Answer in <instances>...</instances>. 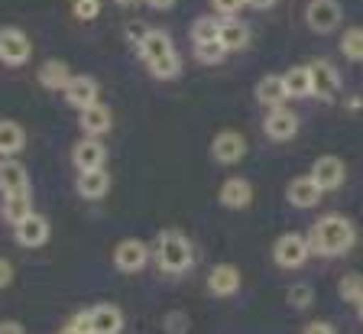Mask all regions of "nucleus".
Returning <instances> with one entry per match:
<instances>
[{"label": "nucleus", "mask_w": 363, "mask_h": 334, "mask_svg": "<svg viewBox=\"0 0 363 334\" xmlns=\"http://www.w3.org/2000/svg\"><path fill=\"white\" fill-rule=\"evenodd\" d=\"M140 59H143L146 72L159 82H169V78H179L182 75V59L175 52V43L166 30H146V36L140 39L136 46Z\"/></svg>", "instance_id": "2"}, {"label": "nucleus", "mask_w": 363, "mask_h": 334, "mask_svg": "<svg viewBox=\"0 0 363 334\" xmlns=\"http://www.w3.org/2000/svg\"><path fill=\"white\" fill-rule=\"evenodd\" d=\"M340 55L347 62H363V26H350L340 36Z\"/></svg>", "instance_id": "28"}, {"label": "nucleus", "mask_w": 363, "mask_h": 334, "mask_svg": "<svg viewBox=\"0 0 363 334\" xmlns=\"http://www.w3.org/2000/svg\"><path fill=\"white\" fill-rule=\"evenodd\" d=\"M39 84H43L45 91H65L68 82H72V72H68V65L62 59H49L39 65Z\"/></svg>", "instance_id": "23"}, {"label": "nucleus", "mask_w": 363, "mask_h": 334, "mask_svg": "<svg viewBox=\"0 0 363 334\" xmlns=\"http://www.w3.org/2000/svg\"><path fill=\"white\" fill-rule=\"evenodd\" d=\"M75 189H78V195L88 198V201H101V198L111 191V172H107V169H91V172H78Z\"/></svg>", "instance_id": "21"}, {"label": "nucleus", "mask_w": 363, "mask_h": 334, "mask_svg": "<svg viewBox=\"0 0 363 334\" xmlns=\"http://www.w3.org/2000/svg\"><path fill=\"white\" fill-rule=\"evenodd\" d=\"M337 292H340V299H344V302L360 305V299H363V276L360 273H347L344 279H340Z\"/></svg>", "instance_id": "31"}, {"label": "nucleus", "mask_w": 363, "mask_h": 334, "mask_svg": "<svg viewBox=\"0 0 363 334\" xmlns=\"http://www.w3.org/2000/svg\"><path fill=\"white\" fill-rule=\"evenodd\" d=\"M146 263H150V247L140 237H127L113 247V266L121 273H140Z\"/></svg>", "instance_id": "8"}, {"label": "nucleus", "mask_w": 363, "mask_h": 334, "mask_svg": "<svg viewBox=\"0 0 363 334\" xmlns=\"http://www.w3.org/2000/svg\"><path fill=\"white\" fill-rule=\"evenodd\" d=\"M218 201L224 208H230V211H243V208L253 205V185H250L243 175H230L218 189Z\"/></svg>", "instance_id": "13"}, {"label": "nucleus", "mask_w": 363, "mask_h": 334, "mask_svg": "<svg viewBox=\"0 0 363 334\" xmlns=\"http://www.w3.org/2000/svg\"><path fill=\"white\" fill-rule=\"evenodd\" d=\"M282 82H286V94L289 98H311V72L308 65H295V69H289L286 75H282Z\"/></svg>", "instance_id": "26"}, {"label": "nucleus", "mask_w": 363, "mask_h": 334, "mask_svg": "<svg viewBox=\"0 0 363 334\" xmlns=\"http://www.w3.org/2000/svg\"><path fill=\"white\" fill-rule=\"evenodd\" d=\"M302 334H337V331H334L331 321H311V325L305 328Z\"/></svg>", "instance_id": "38"}, {"label": "nucleus", "mask_w": 363, "mask_h": 334, "mask_svg": "<svg viewBox=\"0 0 363 334\" xmlns=\"http://www.w3.org/2000/svg\"><path fill=\"white\" fill-rule=\"evenodd\" d=\"M146 7H152V10H172L179 0H143Z\"/></svg>", "instance_id": "40"}, {"label": "nucleus", "mask_w": 363, "mask_h": 334, "mask_svg": "<svg viewBox=\"0 0 363 334\" xmlns=\"http://www.w3.org/2000/svg\"><path fill=\"white\" fill-rule=\"evenodd\" d=\"M308 72H311V98H334L340 91V75L331 62L315 59L308 65Z\"/></svg>", "instance_id": "15"}, {"label": "nucleus", "mask_w": 363, "mask_h": 334, "mask_svg": "<svg viewBox=\"0 0 363 334\" xmlns=\"http://www.w3.org/2000/svg\"><path fill=\"white\" fill-rule=\"evenodd\" d=\"M357 311H360V318H363V299H360V305H357Z\"/></svg>", "instance_id": "43"}, {"label": "nucleus", "mask_w": 363, "mask_h": 334, "mask_svg": "<svg viewBox=\"0 0 363 334\" xmlns=\"http://www.w3.org/2000/svg\"><path fill=\"white\" fill-rule=\"evenodd\" d=\"M220 46L227 49V52H240V49L250 46V26L243 23L240 16H227V20H220Z\"/></svg>", "instance_id": "22"}, {"label": "nucleus", "mask_w": 363, "mask_h": 334, "mask_svg": "<svg viewBox=\"0 0 363 334\" xmlns=\"http://www.w3.org/2000/svg\"><path fill=\"white\" fill-rule=\"evenodd\" d=\"M23 146H26V130L16 121H0V156L13 160Z\"/></svg>", "instance_id": "25"}, {"label": "nucleus", "mask_w": 363, "mask_h": 334, "mask_svg": "<svg viewBox=\"0 0 363 334\" xmlns=\"http://www.w3.org/2000/svg\"><path fill=\"white\" fill-rule=\"evenodd\" d=\"M72 13L82 23H91V20L101 16V0H72Z\"/></svg>", "instance_id": "33"}, {"label": "nucleus", "mask_w": 363, "mask_h": 334, "mask_svg": "<svg viewBox=\"0 0 363 334\" xmlns=\"http://www.w3.org/2000/svg\"><path fill=\"white\" fill-rule=\"evenodd\" d=\"M111 4H117V7H136V4H143V0H111Z\"/></svg>", "instance_id": "42"}, {"label": "nucleus", "mask_w": 363, "mask_h": 334, "mask_svg": "<svg viewBox=\"0 0 363 334\" xmlns=\"http://www.w3.org/2000/svg\"><path fill=\"white\" fill-rule=\"evenodd\" d=\"M257 101L263 107H286L289 94H286V82H282V75H263L257 82Z\"/></svg>", "instance_id": "24"}, {"label": "nucleus", "mask_w": 363, "mask_h": 334, "mask_svg": "<svg viewBox=\"0 0 363 334\" xmlns=\"http://www.w3.org/2000/svg\"><path fill=\"white\" fill-rule=\"evenodd\" d=\"M191 52L201 65H218V62H224L227 49L220 46V39H211V43H191Z\"/></svg>", "instance_id": "30"}, {"label": "nucleus", "mask_w": 363, "mask_h": 334, "mask_svg": "<svg viewBox=\"0 0 363 334\" xmlns=\"http://www.w3.org/2000/svg\"><path fill=\"white\" fill-rule=\"evenodd\" d=\"M263 133L272 143H289L298 133V114H295L292 107H272L263 121Z\"/></svg>", "instance_id": "9"}, {"label": "nucleus", "mask_w": 363, "mask_h": 334, "mask_svg": "<svg viewBox=\"0 0 363 334\" xmlns=\"http://www.w3.org/2000/svg\"><path fill=\"white\" fill-rule=\"evenodd\" d=\"M240 286H243V276H240V269H237L234 263H218L211 273H208V292L218 296V299L237 296Z\"/></svg>", "instance_id": "12"}, {"label": "nucleus", "mask_w": 363, "mask_h": 334, "mask_svg": "<svg viewBox=\"0 0 363 334\" xmlns=\"http://www.w3.org/2000/svg\"><path fill=\"white\" fill-rule=\"evenodd\" d=\"M13 282V263L7 257H0V289H7Z\"/></svg>", "instance_id": "36"}, {"label": "nucleus", "mask_w": 363, "mask_h": 334, "mask_svg": "<svg viewBox=\"0 0 363 334\" xmlns=\"http://www.w3.org/2000/svg\"><path fill=\"white\" fill-rule=\"evenodd\" d=\"M354 243H357V228L354 221L344 218V214H325L308 230V247L315 257H328V260L347 257L354 250Z\"/></svg>", "instance_id": "1"}, {"label": "nucleus", "mask_w": 363, "mask_h": 334, "mask_svg": "<svg viewBox=\"0 0 363 334\" xmlns=\"http://www.w3.org/2000/svg\"><path fill=\"white\" fill-rule=\"evenodd\" d=\"M311 179H315L318 185H321V191H334L344 185V179H347V166H344V160L340 156H318L315 162H311Z\"/></svg>", "instance_id": "10"}, {"label": "nucleus", "mask_w": 363, "mask_h": 334, "mask_svg": "<svg viewBox=\"0 0 363 334\" xmlns=\"http://www.w3.org/2000/svg\"><path fill=\"white\" fill-rule=\"evenodd\" d=\"M214 13L220 16V20H227V16H237L243 7H247V0H211Z\"/></svg>", "instance_id": "35"}, {"label": "nucleus", "mask_w": 363, "mask_h": 334, "mask_svg": "<svg viewBox=\"0 0 363 334\" xmlns=\"http://www.w3.org/2000/svg\"><path fill=\"white\" fill-rule=\"evenodd\" d=\"M82 130H84V137H94V140H101L104 133H111V127H113V111L107 104H94V107H88V111H82Z\"/></svg>", "instance_id": "20"}, {"label": "nucleus", "mask_w": 363, "mask_h": 334, "mask_svg": "<svg viewBox=\"0 0 363 334\" xmlns=\"http://www.w3.org/2000/svg\"><path fill=\"white\" fill-rule=\"evenodd\" d=\"M286 299H289V305L292 308H311V302H315V289L311 286H289V292H286Z\"/></svg>", "instance_id": "32"}, {"label": "nucleus", "mask_w": 363, "mask_h": 334, "mask_svg": "<svg viewBox=\"0 0 363 334\" xmlns=\"http://www.w3.org/2000/svg\"><path fill=\"white\" fill-rule=\"evenodd\" d=\"M0 214H4V221L7 224H20V221H26L33 214V198L30 195H4V208H0Z\"/></svg>", "instance_id": "27"}, {"label": "nucleus", "mask_w": 363, "mask_h": 334, "mask_svg": "<svg viewBox=\"0 0 363 334\" xmlns=\"http://www.w3.org/2000/svg\"><path fill=\"white\" fill-rule=\"evenodd\" d=\"M49 234H52V228H49V221L43 218V214L33 211L26 221H20L13 228V237L20 247H26V250H36V247H43L45 240H49Z\"/></svg>", "instance_id": "16"}, {"label": "nucleus", "mask_w": 363, "mask_h": 334, "mask_svg": "<svg viewBox=\"0 0 363 334\" xmlns=\"http://www.w3.org/2000/svg\"><path fill=\"white\" fill-rule=\"evenodd\" d=\"M0 334H26V328H23L20 321L7 318V321H0Z\"/></svg>", "instance_id": "39"}, {"label": "nucleus", "mask_w": 363, "mask_h": 334, "mask_svg": "<svg viewBox=\"0 0 363 334\" xmlns=\"http://www.w3.org/2000/svg\"><path fill=\"white\" fill-rule=\"evenodd\" d=\"M156 263L172 276L189 273L191 263H195V250H191V240L182 230H162L156 237Z\"/></svg>", "instance_id": "3"}, {"label": "nucleus", "mask_w": 363, "mask_h": 334, "mask_svg": "<svg viewBox=\"0 0 363 334\" xmlns=\"http://www.w3.org/2000/svg\"><path fill=\"white\" fill-rule=\"evenodd\" d=\"M0 191L4 195H30V172L16 160L0 162Z\"/></svg>", "instance_id": "19"}, {"label": "nucleus", "mask_w": 363, "mask_h": 334, "mask_svg": "<svg viewBox=\"0 0 363 334\" xmlns=\"http://www.w3.org/2000/svg\"><path fill=\"white\" fill-rule=\"evenodd\" d=\"M211 156L220 166H237L247 156V137L240 130H220L218 137L211 140Z\"/></svg>", "instance_id": "7"}, {"label": "nucleus", "mask_w": 363, "mask_h": 334, "mask_svg": "<svg viewBox=\"0 0 363 334\" xmlns=\"http://www.w3.org/2000/svg\"><path fill=\"white\" fill-rule=\"evenodd\" d=\"M62 94H65V101L75 107V111H88V107L98 104L101 88L91 75H72V82H68V88Z\"/></svg>", "instance_id": "14"}, {"label": "nucleus", "mask_w": 363, "mask_h": 334, "mask_svg": "<svg viewBox=\"0 0 363 334\" xmlns=\"http://www.w3.org/2000/svg\"><path fill=\"white\" fill-rule=\"evenodd\" d=\"M340 20H344V10H340L337 0H311L305 7V23H308L311 33L328 36V33H334L340 26Z\"/></svg>", "instance_id": "6"}, {"label": "nucleus", "mask_w": 363, "mask_h": 334, "mask_svg": "<svg viewBox=\"0 0 363 334\" xmlns=\"http://www.w3.org/2000/svg\"><path fill=\"white\" fill-rule=\"evenodd\" d=\"M59 334H94V331H91V315H88V308H84V311H75V315H72V318L62 325Z\"/></svg>", "instance_id": "34"}, {"label": "nucleus", "mask_w": 363, "mask_h": 334, "mask_svg": "<svg viewBox=\"0 0 363 334\" xmlns=\"http://www.w3.org/2000/svg\"><path fill=\"white\" fill-rule=\"evenodd\" d=\"M191 43H211L220 36V16H198L191 23Z\"/></svg>", "instance_id": "29"}, {"label": "nucleus", "mask_w": 363, "mask_h": 334, "mask_svg": "<svg viewBox=\"0 0 363 334\" xmlns=\"http://www.w3.org/2000/svg\"><path fill=\"white\" fill-rule=\"evenodd\" d=\"M279 4V0H247V7H253V10H272Z\"/></svg>", "instance_id": "41"}, {"label": "nucleus", "mask_w": 363, "mask_h": 334, "mask_svg": "<svg viewBox=\"0 0 363 334\" xmlns=\"http://www.w3.org/2000/svg\"><path fill=\"white\" fill-rule=\"evenodd\" d=\"M72 162H75L78 172H91V169H104L107 162V150L101 140L94 137H84L75 143V150H72Z\"/></svg>", "instance_id": "17"}, {"label": "nucleus", "mask_w": 363, "mask_h": 334, "mask_svg": "<svg viewBox=\"0 0 363 334\" xmlns=\"http://www.w3.org/2000/svg\"><path fill=\"white\" fill-rule=\"evenodd\" d=\"M308 257H311L308 237L298 234V230H286L279 240L272 243V260L282 269H298V266L308 263Z\"/></svg>", "instance_id": "4"}, {"label": "nucleus", "mask_w": 363, "mask_h": 334, "mask_svg": "<svg viewBox=\"0 0 363 334\" xmlns=\"http://www.w3.org/2000/svg\"><path fill=\"white\" fill-rule=\"evenodd\" d=\"M146 36V26L143 23H127V43L130 46H140V39Z\"/></svg>", "instance_id": "37"}, {"label": "nucleus", "mask_w": 363, "mask_h": 334, "mask_svg": "<svg viewBox=\"0 0 363 334\" xmlns=\"http://www.w3.org/2000/svg\"><path fill=\"white\" fill-rule=\"evenodd\" d=\"M91 315V331L94 334H121L123 331V311L111 302H101L88 308Z\"/></svg>", "instance_id": "18"}, {"label": "nucleus", "mask_w": 363, "mask_h": 334, "mask_svg": "<svg viewBox=\"0 0 363 334\" xmlns=\"http://www.w3.org/2000/svg\"><path fill=\"white\" fill-rule=\"evenodd\" d=\"M286 198H289V205H292V208H302V211H308V208L321 205L325 191H321V185H318L311 175H295L292 182L286 185Z\"/></svg>", "instance_id": "11"}, {"label": "nucleus", "mask_w": 363, "mask_h": 334, "mask_svg": "<svg viewBox=\"0 0 363 334\" xmlns=\"http://www.w3.org/2000/svg\"><path fill=\"white\" fill-rule=\"evenodd\" d=\"M33 59V43L20 26H0V62L16 69Z\"/></svg>", "instance_id": "5"}]
</instances>
